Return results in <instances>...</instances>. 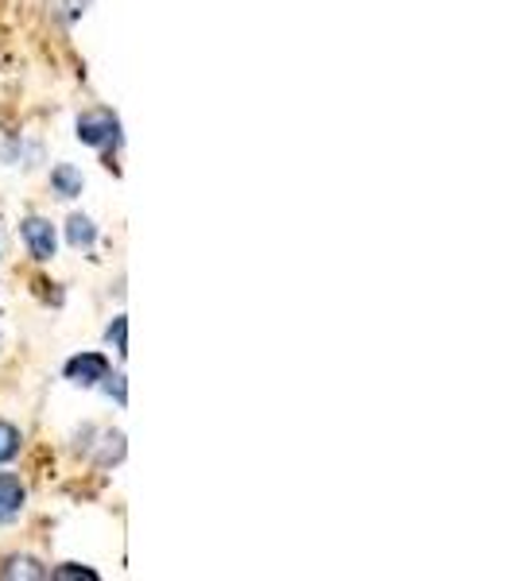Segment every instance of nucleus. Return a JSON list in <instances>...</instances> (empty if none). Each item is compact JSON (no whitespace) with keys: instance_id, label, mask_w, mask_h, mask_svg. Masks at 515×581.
I'll use <instances>...</instances> for the list:
<instances>
[{"instance_id":"nucleus-9","label":"nucleus","mask_w":515,"mask_h":581,"mask_svg":"<svg viewBox=\"0 0 515 581\" xmlns=\"http://www.w3.org/2000/svg\"><path fill=\"white\" fill-rule=\"evenodd\" d=\"M20 430L12 427V422H0V466H4V461H12L16 453H20Z\"/></svg>"},{"instance_id":"nucleus-10","label":"nucleus","mask_w":515,"mask_h":581,"mask_svg":"<svg viewBox=\"0 0 515 581\" xmlns=\"http://www.w3.org/2000/svg\"><path fill=\"white\" fill-rule=\"evenodd\" d=\"M51 578H59V581H97V574H93L90 567H78V562H66V567H59Z\"/></svg>"},{"instance_id":"nucleus-4","label":"nucleus","mask_w":515,"mask_h":581,"mask_svg":"<svg viewBox=\"0 0 515 581\" xmlns=\"http://www.w3.org/2000/svg\"><path fill=\"white\" fill-rule=\"evenodd\" d=\"M23 241H28L35 261H51L54 256V230L47 217H28V222H23Z\"/></svg>"},{"instance_id":"nucleus-5","label":"nucleus","mask_w":515,"mask_h":581,"mask_svg":"<svg viewBox=\"0 0 515 581\" xmlns=\"http://www.w3.org/2000/svg\"><path fill=\"white\" fill-rule=\"evenodd\" d=\"M0 578H8V581H39V578H47V570H43V562L39 559H28V554H12V559H4V567H0Z\"/></svg>"},{"instance_id":"nucleus-1","label":"nucleus","mask_w":515,"mask_h":581,"mask_svg":"<svg viewBox=\"0 0 515 581\" xmlns=\"http://www.w3.org/2000/svg\"><path fill=\"white\" fill-rule=\"evenodd\" d=\"M78 140L90 147H116L121 144V121L109 109H90L78 116Z\"/></svg>"},{"instance_id":"nucleus-11","label":"nucleus","mask_w":515,"mask_h":581,"mask_svg":"<svg viewBox=\"0 0 515 581\" xmlns=\"http://www.w3.org/2000/svg\"><path fill=\"white\" fill-rule=\"evenodd\" d=\"M109 342H113L116 353H128V318H116L109 326Z\"/></svg>"},{"instance_id":"nucleus-3","label":"nucleus","mask_w":515,"mask_h":581,"mask_svg":"<svg viewBox=\"0 0 515 581\" xmlns=\"http://www.w3.org/2000/svg\"><path fill=\"white\" fill-rule=\"evenodd\" d=\"M28 504V489L16 473H0V523H12Z\"/></svg>"},{"instance_id":"nucleus-12","label":"nucleus","mask_w":515,"mask_h":581,"mask_svg":"<svg viewBox=\"0 0 515 581\" xmlns=\"http://www.w3.org/2000/svg\"><path fill=\"white\" fill-rule=\"evenodd\" d=\"M54 8H59V16H62V20H66V23H74L78 16H82L85 8H90V0H54Z\"/></svg>"},{"instance_id":"nucleus-2","label":"nucleus","mask_w":515,"mask_h":581,"mask_svg":"<svg viewBox=\"0 0 515 581\" xmlns=\"http://www.w3.org/2000/svg\"><path fill=\"white\" fill-rule=\"evenodd\" d=\"M109 376V360L101 353H78V357L66 360V380L78 384V388H93Z\"/></svg>"},{"instance_id":"nucleus-7","label":"nucleus","mask_w":515,"mask_h":581,"mask_svg":"<svg viewBox=\"0 0 515 581\" xmlns=\"http://www.w3.org/2000/svg\"><path fill=\"white\" fill-rule=\"evenodd\" d=\"M66 241L74 248H90L93 241H97V225L90 222V217H82V214H74L66 222Z\"/></svg>"},{"instance_id":"nucleus-6","label":"nucleus","mask_w":515,"mask_h":581,"mask_svg":"<svg viewBox=\"0 0 515 581\" xmlns=\"http://www.w3.org/2000/svg\"><path fill=\"white\" fill-rule=\"evenodd\" d=\"M51 191L59 194V198H78V194H82V171L70 167V163H59V167L51 171Z\"/></svg>"},{"instance_id":"nucleus-13","label":"nucleus","mask_w":515,"mask_h":581,"mask_svg":"<svg viewBox=\"0 0 515 581\" xmlns=\"http://www.w3.org/2000/svg\"><path fill=\"white\" fill-rule=\"evenodd\" d=\"M105 391L109 396H116V404H124V376H105Z\"/></svg>"},{"instance_id":"nucleus-8","label":"nucleus","mask_w":515,"mask_h":581,"mask_svg":"<svg viewBox=\"0 0 515 581\" xmlns=\"http://www.w3.org/2000/svg\"><path fill=\"white\" fill-rule=\"evenodd\" d=\"M101 453H97V466H116V461L124 458V435L121 430H113V435H105L101 438Z\"/></svg>"}]
</instances>
